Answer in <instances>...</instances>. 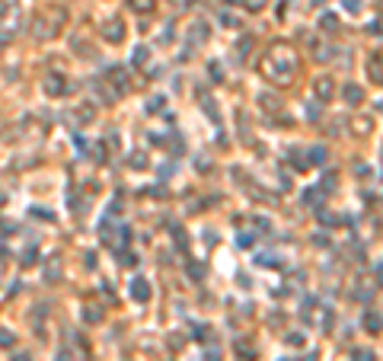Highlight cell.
I'll use <instances>...</instances> for the list:
<instances>
[{
    "instance_id": "8fae6325",
    "label": "cell",
    "mask_w": 383,
    "mask_h": 361,
    "mask_svg": "<svg viewBox=\"0 0 383 361\" xmlns=\"http://www.w3.org/2000/svg\"><path fill=\"white\" fill-rule=\"evenodd\" d=\"M236 355H239V358H246V361H256V345L239 339V342H236Z\"/></svg>"
},
{
    "instance_id": "4dcf8cb0",
    "label": "cell",
    "mask_w": 383,
    "mask_h": 361,
    "mask_svg": "<svg viewBox=\"0 0 383 361\" xmlns=\"http://www.w3.org/2000/svg\"><path fill=\"white\" fill-rule=\"evenodd\" d=\"M10 342H13V336H10L7 329H0V345H10Z\"/></svg>"
},
{
    "instance_id": "52a82bcc",
    "label": "cell",
    "mask_w": 383,
    "mask_h": 361,
    "mask_svg": "<svg viewBox=\"0 0 383 361\" xmlns=\"http://www.w3.org/2000/svg\"><path fill=\"white\" fill-rule=\"evenodd\" d=\"M131 297H134V300H150V285L144 281V278H134V281H131Z\"/></svg>"
},
{
    "instance_id": "e0dca14e",
    "label": "cell",
    "mask_w": 383,
    "mask_h": 361,
    "mask_svg": "<svg viewBox=\"0 0 383 361\" xmlns=\"http://www.w3.org/2000/svg\"><path fill=\"white\" fill-rule=\"evenodd\" d=\"M188 275L195 281H201V278H205V266H201V262H188Z\"/></svg>"
},
{
    "instance_id": "7402d4cb",
    "label": "cell",
    "mask_w": 383,
    "mask_h": 361,
    "mask_svg": "<svg viewBox=\"0 0 383 361\" xmlns=\"http://www.w3.org/2000/svg\"><path fill=\"white\" fill-rule=\"evenodd\" d=\"M342 4H345V10H348V13H361L364 0H342Z\"/></svg>"
},
{
    "instance_id": "7a4b0ae2",
    "label": "cell",
    "mask_w": 383,
    "mask_h": 361,
    "mask_svg": "<svg viewBox=\"0 0 383 361\" xmlns=\"http://www.w3.org/2000/svg\"><path fill=\"white\" fill-rule=\"evenodd\" d=\"M367 77L377 83V87H383V51H374L367 58Z\"/></svg>"
},
{
    "instance_id": "9c48e42d",
    "label": "cell",
    "mask_w": 383,
    "mask_h": 361,
    "mask_svg": "<svg viewBox=\"0 0 383 361\" xmlns=\"http://www.w3.org/2000/svg\"><path fill=\"white\" fill-rule=\"evenodd\" d=\"M319 29L322 32H339V16L335 13H322L319 16Z\"/></svg>"
},
{
    "instance_id": "d6986e66",
    "label": "cell",
    "mask_w": 383,
    "mask_h": 361,
    "mask_svg": "<svg viewBox=\"0 0 383 361\" xmlns=\"http://www.w3.org/2000/svg\"><path fill=\"white\" fill-rule=\"evenodd\" d=\"M259 102L265 106V109H278V96H268V93H262V96H259Z\"/></svg>"
},
{
    "instance_id": "7c38bea8",
    "label": "cell",
    "mask_w": 383,
    "mask_h": 361,
    "mask_svg": "<svg viewBox=\"0 0 383 361\" xmlns=\"http://www.w3.org/2000/svg\"><path fill=\"white\" fill-rule=\"evenodd\" d=\"M256 262H259V266H271V269H278V266H281V259L275 256V252H259Z\"/></svg>"
},
{
    "instance_id": "ba28073f",
    "label": "cell",
    "mask_w": 383,
    "mask_h": 361,
    "mask_svg": "<svg viewBox=\"0 0 383 361\" xmlns=\"http://www.w3.org/2000/svg\"><path fill=\"white\" fill-rule=\"evenodd\" d=\"M307 153H310V160H307L310 166H322V163H326V147H322V144H316V147H310Z\"/></svg>"
},
{
    "instance_id": "6da1fadb",
    "label": "cell",
    "mask_w": 383,
    "mask_h": 361,
    "mask_svg": "<svg viewBox=\"0 0 383 361\" xmlns=\"http://www.w3.org/2000/svg\"><path fill=\"white\" fill-rule=\"evenodd\" d=\"M294 70H297V58H294L291 48H287L284 42L271 45L268 58L262 61V74H265L268 80H275V83H281V87H284V83H291Z\"/></svg>"
},
{
    "instance_id": "ac0fdd59",
    "label": "cell",
    "mask_w": 383,
    "mask_h": 361,
    "mask_svg": "<svg viewBox=\"0 0 383 361\" xmlns=\"http://www.w3.org/2000/svg\"><path fill=\"white\" fill-rule=\"evenodd\" d=\"M236 243H239V246H253V243H256V234H249V230H239Z\"/></svg>"
},
{
    "instance_id": "d6a6232c",
    "label": "cell",
    "mask_w": 383,
    "mask_h": 361,
    "mask_svg": "<svg viewBox=\"0 0 383 361\" xmlns=\"http://www.w3.org/2000/svg\"><path fill=\"white\" fill-rule=\"evenodd\" d=\"M319 112H322V109H316V102H310V109H307V115H310V118H316Z\"/></svg>"
},
{
    "instance_id": "44dd1931",
    "label": "cell",
    "mask_w": 383,
    "mask_h": 361,
    "mask_svg": "<svg viewBox=\"0 0 383 361\" xmlns=\"http://www.w3.org/2000/svg\"><path fill=\"white\" fill-rule=\"evenodd\" d=\"M319 329L329 332L332 329V310H322V320H319Z\"/></svg>"
},
{
    "instance_id": "d590c367",
    "label": "cell",
    "mask_w": 383,
    "mask_h": 361,
    "mask_svg": "<svg viewBox=\"0 0 383 361\" xmlns=\"http://www.w3.org/2000/svg\"><path fill=\"white\" fill-rule=\"evenodd\" d=\"M300 361H316V352H310V355H304Z\"/></svg>"
},
{
    "instance_id": "83f0119b",
    "label": "cell",
    "mask_w": 383,
    "mask_h": 361,
    "mask_svg": "<svg viewBox=\"0 0 383 361\" xmlns=\"http://www.w3.org/2000/svg\"><path fill=\"white\" fill-rule=\"evenodd\" d=\"M367 32H374V35H383V16H377L374 22L367 26Z\"/></svg>"
},
{
    "instance_id": "ffe728a7",
    "label": "cell",
    "mask_w": 383,
    "mask_h": 361,
    "mask_svg": "<svg viewBox=\"0 0 383 361\" xmlns=\"http://www.w3.org/2000/svg\"><path fill=\"white\" fill-rule=\"evenodd\" d=\"M83 317H87V323H99L102 320V310L99 307H87V314H83Z\"/></svg>"
},
{
    "instance_id": "4316f807",
    "label": "cell",
    "mask_w": 383,
    "mask_h": 361,
    "mask_svg": "<svg viewBox=\"0 0 383 361\" xmlns=\"http://www.w3.org/2000/svg\"><path fill=\"white\" fill-rule=\"evenodd\" d=\"M243 4H246V10H253V13H259V10L265 7L268 0H243Z\"/></svg>"
},
{
    "instance_id": "9a60e30c",
    "label": "cell",
    "mask_w": 383,
    "mask_h": 361,
    "mask_svg": "<svg viewBox=\"0 0 383 361\" xmlns=\"http://www.w3.org/2000/svg\"><path fill=\"white\" fill-rule=\"evenodd\" d=\"M217 19L224 22V26H230V29H239V19H236L233 13H227V10H221V13H217Z\"/></svg>"
},
{
    "instance_id": "277c9868",
    "label": "cell",
    "mask_w": 383,
    "mask_h": 361,
    "mask_svg": "<svg viewBox=\"0 0 383 361\" xmlns=\"http://www.w3.org/2000/svg\"><path fill=\"white\" fill-rule=\"evenodd\" d=\"M342 99L348 106H361L364 102V87H358V83H345L342 87Z\"/></svg>"
},
{
    "instance_id": "f546056e",
    "label": "cell",
    "mask_w": 383,
    "mask_h": 361,
    "mask_svg": "<svg viewBox=\"0 0 383 361\" xmlns=\"http://www.w3.org/2000/svg\"><path fill=\"white\" fill-rule=\"evenodd\" d=\"M160 106H163V99L157 96V99H150V106H147V112H160Z\"/></svg>"
},
{
    "instance_id": "4fadbf2b",
    "label": "cell",
    "mask_w": 383,
    "mask_h": 361,
    "mask_svg": "<svg viewBox=\"0 0 383 361\" xmlns=\"http://www.w3.org/2000/svg\"><path fill=\"white\" fill-rule=\"evenodd\" d=\"M351 361H377V355L370 352V348H354V352H351Z\"/></svg>"
},
{
    "instance_id": "2e32d148",
    "label": "cell",
    "mask_w": 383,
    "mask_h": 361,
    "mask_svg": "<svg viewBox=\"0 0 383 361\" xmlns=\"http://www.w3.org/2000/svg\"><path fill=\"white\" fill-rule=\"evenodd\" d=\"M291 166H294V170H310V163L307 160H300V150H291Z\"/></svg>"
},
{
    "instance_id": "1f68e13d",
    "label": "cell",
    "mask_w": 383,
    "mask_h": 361,
    "mask_svg": "<svg viewBox=\"0 0 383 361\" xmlns=\"http://www.w3.org/2000/svg\"><path fill=\"white\" fill-rule=\"evenodd\" d=\"M256 227H259V230H271V224L265 218H256Z\"/></svg>"
},
{
    "instance_id": "8992f818",
    "label": "cell",
    "mask_w": 383,
    "mask_h": 361,
    "mask_svg": "<svg viewBox=\"0 0 383 361\" xmlns=\"http://www.w3.org/2000/svg\"><path fill=\"white\" fill-rule=\"evenodd\" d=\"M361 326H364L370 336H377V332H383V317L377 314V310H367L364 320H361Z\"/></svg>"
},
{
    "instance_id": "3957f363",
    "label": "cell",
    "mask_w": 383,
    "mask_h": 361,
    "mask_svg": "<svg viewBox=\"0 0 383 361\" xmlns=\"http://www.w3.org/2000/svg\"><path fill=\"white\" fill-rule=\"evenodd\" d=\"M313 93H316V99H319V102H329V99H332V93H335V83H332V77H316V83H313Z\"/></svg>"
},
{
    "instance_id": "484cf974",
    "label": "cell",
    "mask_w": 383,
    "mask_h": 361,
    "mask_svg": "<svg viewBox=\"0 0 383 361\" xmlns=\"http://www.w3.org/2000/svg\"><path fill=\"white\" fill-rule=\"evenodd\" d=\"M354 128H358V135H367L370 131V118H354Z\"/></svg>"
},
{
    "instance_id": "8d00e7d4",
    "label": "cell",
    "mask_w": 383,
    "mask_h": 361,
    "mask_svg": "<svg viewBox=\"0 0 383 361\" xmlns=\"http://www.w3.org/2000/svg\"><path fill=\"white\" fill-rule=\"evenodd\" d=\"M16 361H29V355H16Z\"/></svg>"
},
{
    "instance_id": "e575fe53",
    "label": "cell",
    "mask_w": 383,
    "mask_h": 361,
    "mask_svg": "<svg viewBox=\"0 0 383 361\" xmlns=\"http://www.w3.org/2000/svg\"><path fill=\"white\" fill-rule=\"evenodd\" d=\"M374 272H377V281H380V285H383V262H380V266H377V269H374Z\"/></svg>"
},
{
    "instance_id": "836d02e7",
    "label": "cell",
    "mask_w": 383,
    "mask_h": 361,
    "mask_svg": "<svg viewBox=\"0 0 383 361\" xmlns=\"http://www.w3.org/2000/svg\"><path fill=\"white\" fill-rule=\"evenodd\" d=\"M22 262H26V266H32V262H35V249H26V259H22Z\"/></svg>"
},
{
    "instance_id": "f1b7e54d",
    "label": "cell",
    "mask_w": 383,
    "mask_h": 361,
    "mask_svg": "<svg viewBox=\"0 0 383 361\" xmlns=\"http://www.w3.org/2000/svg\"><path fill=\"white\" fill-rule=\"evenodd\" d=\"M284 342H287V345H297V348H300V345H304V336H300V332H291Z\"/></svg>"
},
{
    "instance_id": "603a6c76",
    "label": "cell",
    "mask_w": 383,
    "mask_h": 361,
    "mask_svg": "<svg viewBox=\"0 0 383 361\" xmlns=\"http://www.w3.org/2000/svg\"><path fill=\"white\" fill-rule=\"evenodd\" d=\"M335 183H339V176H335V173H329L326 179H322V192H335Z\"/></svg>"
},
{
    "instance_id": "cb8c5ba5",
    "label": "cell",
    "mask_w": 383,
    "mask_h": 361,
    "mask_svg": "<svg viewBox=\"0 0 383 361\" xmlns=\"http://www.w3.org/2000/svg\"><path fill=\"white\" fill-rule=\"evenodd\" d=\"M131 61H134L138 67H141V64H147V48H134V58H131Z\"/></svg>"
},
{
    "instance_id": "5b68a950",
    "label": "cell",
    "mask_w": 383,
    "mask_h": 361,
    "mask_svg": "<svg viewBox=\"0 0 383 361\" xmlns=\"http://www.w3.org/2000/svg\"><path fill=\"white\" fill-rule=\"evenodd\" d=\"M102 35H105L109 42H122V39H125V22H122V19H109V22L102 26Z\"/></svg>"
},
{
    "instance_id": "d4e9b609",
    "label": "cell",
    "mask_w": 383,
    "mask_h": 361,
    "mask_svg": "<svg viewBox=\"0 0 383 361\" xmlns=\"http://www.w3.org/2000/svg\"><path fill=\"white\" fill-rule=\"evenodd\" d=\"M131 7H134V10H144V13H150V10H153V0H131Z\"/></svg>"
},
{
    "instance_id": "30bf717a",
    "label": "cell",
    "mask_w": 383,
    "mask_h": 361,
    "mask_svg": "<svg viewBox=\"0 0 383 361\" xmlns=\"http://www.w3.org/2000/svg\"><path fill=\"white\" fill-rule=\"evenodd\" d=\"M64 90H67V87L61 83V77H48V80H45V93H48V96H61Z\"/></svg>"
},
{
    "instance_id": "5bb4252c",
    "label": "cell",
    "mask_w": 383,
    "mask_h": 361,
    "mask_svg": "<svg viewBox=\"0 0 383 361\" xmlns=\"http://www.w3.org/2000/svg\"><path fill=\"white\" fill-rule=\"evenodd\" d=\"M316 221H322L326 227H332V224H339V218H335V214H329L326 208H316Z\"/></svg>"
},
{
    "instance_id": "74e56055",
    "label": "cell",
    "mask_w": 383,
    "mask_h": 361,
    "mask_svg": "<svg viewBox=\"0 0 383 361\" xmlns=\"http://www.w3.org/2000/svg\"><path fill=\"white\" fill-rule=\"evenodd\" d=\"M313 4H326V0H313Z\"/></svg>"
}]
</instances>
